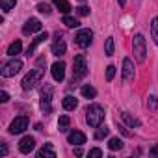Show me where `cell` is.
Segmentation results:
<instances>
[{
	"label": "cell",
	"mask_w": 158,
	"mask_h": 158,
	"mask_svg": "<svg viewBox=\"0 0 158 158\" xmlns=\"http://www.w3.org/2000/svg\"><path fill=\"white\" fill-rule=\"evenodd\" d=\"M86 121H88L89 127L99 128V127L102 125V121H104V110H102L99 104L88 106V110H86Z\"/></svg>",
	"instance_id": "6da1fadb"
},
{
	"label": "cell",
	"mask_w": 158,
	"mask_h": 158,
	"mask_svg": "<svg viewBox=\"0 0 158 158\" xmlns=\"http://www.w3.org/2000/svg\"><path fill=\"white\" fill-rule=\"evenodd\" d=\"M88 74V65H86V58L82 54L74 56L73 60V82L74 80H80V78H84Z\"/></svg>",
	"instance_id": "7a4b0ae2"
},
{
	"label": "cell",
	"mask_w": 158,
	"mask_h": 158,
	"mask_svg": "<svg viewBox=\"0 0 158 158\" xmlns=\"http://www.w3.org/2000/svg\"><path fill=\"white\" fill-rule=\"evenodd\" d=\"M132 50H134L136 60L139 63H143L145 58H147V47H145V39H143L141 34H136L134 35V39H132Z\"/></svg>",
	"instance_id": "3957f363"
},
{
	"label": "cell",
	"mask_w": 158,
	"mask_h": 158,
	"mask_svg": "<svg viewBox=\"0 0 158 158\" xmlns=\"http://www.w3.org/2000/svg\"><path fill=\"white\" fill-rule=\"evenodd\" d=\"M23 69V61L21 60H17V58H13V60H10L8 63H4L2 65V69H0V73H2V76H15L19 71Z\"/></svg>",
	"instance_id": "277c9868"
},
{
	"label": "cell",
	"mask_w": 158,
	"mask_h": 158,
	"mask_svg": "<svg viewBox=\"0 0 158 158\" xmlns=\"http://www.w3.org/2000/svg\"><path fill=\"white\" fill-rule=\"evenodd\" d=\"M41 74H43V71L41 69H34V71H30L24 78H23V89H32V88H35V84L39 82V78H41Z\"/></svg>",
	"instance_id": "5b68a950"
},
{
	"label": "cell",
	"mask_w": 158,
	"mask_h": 158,
	"mask_svg": "<svg viewBox=\"0 0 158 158\" xmlns=\"http://www.w3.org/2000/svg\"><path fill=\"white\" fill-rule=\"evenodd\" d=\"M91 39H93V32H91V30H88V28L80 30V32L76 34V37H74L76 45L80 47V48H88V47L91 45Z\"/></svg>",
	"instance_id": "8992f818"
},
{
	"label": "cell",
	"mask_w": 158,
	"mask_h": 158,
	"mask_svg": "<svg viewBox=\"0 0 158 158\" xmlns=\"http://www.w3.org/2000/svg\"><path fill=\"white\" fill-rule=\"evenodd\" d=\"M26 128H28V117H26V115L15 117V119L11 121V125H10V132H11V134H21V132H24Z\"/></svg>",
	"instance_id": "52a82bcc"
},
{
	"label": "cell",
	"mask_w": 158,
	"mask_h": 158,
	"mask_svg": "<svg viewBox=\"0 0 158 158\" xmlns=\"http://www.w3.org/2000/svg\"><path fill=\"white\" fill-rule=\"evenodd\" d=\"M39 30H41V21H39V19H28V21L24 23V26H23V34H26V35L35 34V32H39Z\"/></svg>",
	"instance_id": "ba28073f"
},
{
	"label": "cell",
	"mask_w": 158,
	"mask_h": 158,
	"mask_svg": "<svg viewBox=\"0 0 158 158\" xmlns=\"http://www.w3.org/2000/svg\"><path fill=\"white\" fill-rule=\"evenodd\" d=\"M50 97H52V89H50L48 86H45V88L41 89V108H43L47 114L52 110V106H50Z\"/></svg>",
	"instance_id": "9c48e42d"
},
{
	"label": "cell",
	"mask_w": 158,
	"mask_h": 158,
	"mask_svg": "<svg viewBox=\"0 0 158 158\" xmlns=\"http://www.w3.org/2000/svg\"><path fill=\"white\" fill-rule=\"evenodd\" d=\"M132 78H134V63H132V60L125 58L123 60V80L128 82Z\"/></svg>",
	"instance_id": "30bf717a"
},
{
	"label": "cell",
	"mask_w": 158,
	"mask_h": 158,
	"mask_svg": "<svg viewBox=\"0 0 158 158\" xmlns=\"http://www.w3.org/2000/svg\"><path fill=\"white\" fill-rule=\"evenodd\" d=\"M50 71H52V76H54L56 82H61L63 78H65V63L63 61H56Z\"/></svg>",
	"instance_id": "8fae6325"
},
{
	"label": "cell",
	"mask_w": 158,
	"mask_h": 158,
	"mask_svg": "<svg viewBox=\"0 0 158 158\" xmlns=\"http://www.w3.org/2000/svg\"><path fill=\"white\" fill-rule=\"evenodd\" d=\"M34 147H35V139H34L32 136L23 138V139H21V143H19V151H21V152H24V154L32 152V151H34Z\"/></svg>",
	"instance_id": "7c38bea8"
},
{
	"label": "cell",
	"mask_w": 158,
	"mask_h": 158,
	"mask_svg": "<svg viewBox=\"0 0 158 158\" xmlns=\"http://www.w3.org/2000/svg\"><path fill=\"white\" fill-rule=\"evenodd\" d=\"M67 141L73 143V145H82V143H86V136H84V132H80V130H73V132H69Z\"/></svg>",
	"instance_id": "4fadbf2b"
},
{
	"label": "cell",
	"mask_w": 158,
	"mask_h": 158,
	"mask_svg": "<svg viewBox=\"0 0 158 158\" xmlns=\"http://www.w3.org/2000/svg\"><path fill=\"white\" fill-rule=\"evenodd\" d=\"M37 158H56V152L50 143H47L41 151H37Z\"/></svg>",
	"instance_id": "5bb4252c"
},
{
	"label": "cell",
	"mask_w": 158,
	"mask_h": 158,
	"mask_svg": "<svg viewBox=\"0 0 158 158\" xmlns=\"http://www.w3.org/2000/svg\"><path fill=\"white\" fill-rule=\"evenodd\" d=\"M47 37H48V34H47V32H45V34H41V35H37V37L34 39V43H32V45H30V47L26 48V56H30V54H34V50H35V47H37L39 43H43V41H45Z\"/></svg>",
	"instance_id": "9a60e30c"
},
{
	"label": "cell",
	"mask_w": 158,
	"mask_h": 158,
	"mask_svg": "<svg viewBox=\"0 0 158 158\" xmlns=\"http://www.w3.org/2000/svg\"><path fill=\"white\" fill-rule=\"evenodd\" d=\"M65 48H67V47H65V43H63L61 39H58L56 43H52V54H54V56H63V54H65Z\"/></svg>",
	"instance_id": "2e32d148"
},
{
	"label": "cell",
	"mask_w": 158,
	"mask_h": 158,
	"mask_svg": "<svg viewBox=\"0 0 158 158\" xmlns=\"http://www.w3.org/2000/svg\"><path fill=\"white\" fill-rule=\"evenodd\" d=\"M54 6H56V8H58L61 13H65V15H67V13L73 10V8H71V4L67 2V0H54Z\"/></svg>",
	"instance_id": "e0dca14e"
},
{
	"label": "cell",
	"mask_w": 158,
	"mask_h": 158,
	"mask_svg": "<svg viewBox=\"0 0 158 158\" xmlns=\"http://www.w3.org/2000/svg\"><path fill=\"white\" fill-rule=\"evenodd\" d=\"M61 104H63V108H65V110H69V112H71V110H74V108L78 106V101H76L74 97L67 95V97L63 99V102H61Z\"/></svg>",
	"instance_id": "ac0fdd59"
},
{
	"label": "cell",
	"mask_w": 158,
	"mask_h": 158,
	"mask_svg": "<svg viewBox=\"0 0 158 158\" xmlns=\"http://www.w3.org/2000/svg\"><path fill=\"white\" fill-rule=\"evenodd\" d=\"M82 95L86 99H95L97 97V89L93 86H82Z\"/></svg>",
	"instance_id": "d6986e66"
},
{
	"label": "cell",
	"mask_w": 158,
	"mask_h": 158,
	"mask_svg": "<svg viewBox=\"0 0 158 158\" xmlns=\"http://www.w3.org/2000/svg\"><path fill=\"white\" fill-rule=\"evenodd\" d=\"M121 117H123V121H125V123H127L128 127H132V128H134V127H139V121H138L136 117H132V115H130L128 112H125V114H123Z\"/></svg>",
	"instance_id": "ffe728a7"
},
{
	"label": "cell",
	"mask_w": 158,
	"mask_h": 158,
	"mask_svg": "<svg viewBox=\"0 0 158 158\" xmlns=\"http://www.w3.org/2000/svg\"><path fill=\"white\" fill-rule=\"evenodd\" d=\"M23 50V43L21 41H15V43H11L10 47H8V54L10 56H15V54H19Z\"/></svg>",
	"instance_id": "44dd1931"
},
{
	"label": "cell",
	"mask_w": 158,
	"mask_h": 158,
	"mask_svg": "<svg viewBox=\"0 0 158 158\" xmlns=\"http://www.w3.org/2000/svg\"><path fill=\"white\" fill-rule=\"evenodd\" d=\"M69 125H71V119H69L67 115H61L60 121H58V128H60L61 132H65V130L69 128Z\"/></svg>",
	"instance_id": "7402d4cb"
},
{
	"label": "cell",
	"mask_w": 158,
	"mask_h": 158,
	"mask_svg": "<svg viewBox=\"0 0 158 158\" xmlns=\"http://www.w3.org/2000/svg\"><path fill=\"white\" fill-rule=\"evenodd\" d=\"M63 24H65L67 28H76V26L80 24V23H78L74 17H69V15H65V17H63Z\"/></svg>",
	"instance_id": "603a6c76"
},
{
	"label": "cell",
	"mask_w": 158,
	"mask_h": 158,
	"mask_svg": "<svg viewBox=\"0 0 158 158\" xmlns=\"http://www.w3.org/2000/svg\"><path fill=\"white\" fill-rule=\"evenodd\" d=\"M15 4H17V0H0V6H2V10H4V11L13 10V8H15Z\"/></svg>",
	"instance_id": "cb8c5ba5"
},
{
	"label": "cell",
	"mask_w": 158,
	"mask_h": 158,
	"mask_svg": "<svg viewBox=\"0 0 158 158\" xmlns=\"http://www.w3.org/2000/svg\"><path fill=\"white\" fill-rule=\"evenodd\" d=\"M108 147H110L112 151H119V149H123V141H121L119 138H112L110 143H108Z\"/></svg>",
	"instance_id": "d4e9b609"
},
{
	"label": "cell",
	"mask_w": 158,
	"mask_h": 158,
	"mask_svg": "<svg viewBox=\"0 0 158 158\" xmlns=\"http://www.w3.org/2000/svg\"><path fill=\"white\" fill-rule=\"evenodd\" d=\"M151 34H152L154 43L158 45V19H152V23H151Z\"/></svg>",
	"instance_id": "484cf974"
},
{
	"label": "cell",
	"mask_w": 158,
	"mask_h": 158,
	"mask_svg": "<svg viewBox=\"0 0 158 158\" xmlns=\"http://www.w3.org/2000/svg\"><path fill=\"white\" fill-rule=\"evenodd\" d=\"M104 52H106V56H112V54H114V37H108V39H106Z\"/></svg>",
	"instance_id": "4316f807"
},
{
	"label": "cell",
	"mask_w": 158,
	"mask_h": 158,
	"mask_svg": "<svg viewBox=\"0 0 158 158\" xmlns=\"http://www.w3.org/2000/svg\"><path fill=\"white\" fill-rule=\"evenodd\" d=\"M110 134V128H106V127H99V130L95 132V139H102V138H106Z\"/></svg>",
	"instance_id": "83f0119b"
},
{
	"label": "cell",
	"mask_w": 158,
	"mask_h": 158,
	"mask_svg": "<svg viewBox=\"0 0 158 158\" xmlns=\"http://www.w3.org/2000/svg\"><path fill=\"white\" fill-rule=\"evenodd\" d=\"M147 106H149V108L154 112V110L158 108V99H156L154 95H151V97H149V101H147Z\"/></svg>",
	"instance_id": "f1b7e54d"
},
{
	"label": "cell",
	"mask_w": 158,
	"mask_h": 158,
	"mask_svg": "<svg viewBox=\"0 0 158 158\" xmlns=\"http://www.w3.org/2000/svg\"><path fill=\"white\" fill-rule=\"evenodd\" d=\"M114 76H115V67H114V65H108V67H106V80H108V82L114 80Z\"/></svg>",
	"instance_id": "f546056e"
},
{
	"label": "cell",
	"mask_w": 158,
	"mask_h": 158,
	"mask_svg": "<svg viewBox=\"0 0 158 158\" xmlns=\"http://www.w3.org/2000/svg\"><path fill=\"white\" fill-rule=\"evenodd\" d=\"M37 11H39V13H45V15H48V13H50V6L41 2V4H37Z\"/></svg>",
	"instance_id": "4dcf8cb0"
},
{
	"label": "cell",
	"mask_w": 158,
	"mask_h": 158,
	"mask_svg": "<svg viewBox=\"0 0 158 158\" xmlns=\"http://www.w3.org/2000/svg\"><path fill=\"white\" fill-rule=\"evenodd\" d=\"M76 13L80 17H86V15H89V8L88 6H80V8H76Z\"/></svg>",
	"instance_id": "1f68e13d"
},
{
	"label": "cell",
	"mask_w": 158,
	"mask_h": 158,
	"mask_svg": "<svg viewBox=\"0 0 158 158\" xmlns=\"http://www.w3.org/2000/svg\"><path fill=\"white\" fill-rule=\"evenodd\" d=\"M89 156H102V151L101 149H91L89 151Z\"/></svg>",
	"instance_id": "d6a6232c"
},
{
	"label": "cell",
	"mask_w": 158,
	"mask_h": 158,
	"mask_svg": "<svg viewBox=\"0 0 158 158\" xmlns=\"http://www.w3.org/2000/svg\"><path fill=\"white\" fill-rule=\"evenodd\" d=\"M0 101H2V102H8V101H10V95H8L6 91H0Z\"/></svg>",
	"instance_id": "836d02e7"
},
{
	"label": "cell",
	"mask_w": 158,
	"mask_h": 158,
	"mask_svg": "<svg viewBox=\"0 0 158 158\" xmlns=\"http://www.w3.org/2000/svg\"><path fill=\"white\" fill-rule=\"evenodd\" d=\"M0 154H2V156H6V154H8V145H6V143L0 145Z\"/></svg>",
	"instance_id": "e575fe53"
},
{
	"label": "cell",
	"mask_w": 158,
	"mask_h": 158,
	"mask_svg": "<svg viewBox=\"0 0 158 158\" xmlns=\"http://www.w3.org/2000/svg\"><path fill=\"white\" fill-rule=\"evenodd\" d=\"M74 154H76V156H82L84 152H82V149H80V147H76V149H74Z\"/></svg>",
	"instance_id": "d590c367"
},
{
	"label": "cell",
	"mask_w": 158,
	"mask_h": 158,
	"mask_svg": "<svg viewBox=\"0 0 158 158\" xmlns=\"http://www.w3.org/2000/svg\"><path fill=\"white\" fill-rule=\"evenodd\" d=\"M125 4H127V0H119V6L121 8H125Z\"/></svg>",
	"instance_id": "8d00e7d4"
},
{
	"label": "cell",
	"mask_w": 158,
	"mask_h": 158,
	"mask_svg": "<svg viewBox=\"0 0 158 158\" xmlns=\"http://www.w3.org/2000/svg\"><path fill=\"white\" fill-rule=\"evenodd\" d=\"M152 154H158V145H156V147L152 149Z\"/></svg>",
	"instance_id": "74e56055"
}]
</instances>
